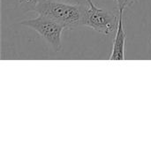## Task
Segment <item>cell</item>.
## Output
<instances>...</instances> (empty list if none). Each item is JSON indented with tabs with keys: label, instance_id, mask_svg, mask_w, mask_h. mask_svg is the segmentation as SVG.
I'll list each match as a JSON object with an SVG mask.
<instances>
[{
	"label": "cell",
	"instance_id": "cell-4",
	"mask_svg": "<svg viewBox=\"0 0 151 151\" xmlns=\"http://www.w3.org/2000/svg\"><path fill=\"white\" fill-rule=\"evenodd\" d=\"M127 39V32L124 27V11H119V23L115 32V37L112 43L110 60H124L125 59V44Z\"/></svg>",
	"mask_w": 151,
	"mask_h": 151
},
{
	"label": "cell",
	"instance_id": "cell-3",
	"mask_svg": "<svg viewBox=\"0 0 151 151\" xmlns=\"http://www.w3.org/2000/svg\"><path fill=\"white\" fill-rule=\"evenodd\" d=\"M19 24L36 31L55 50L61 49L62 33L65 29L61 24L41 14L35 18L22 20Z\"/></svg>",
	"mask_w": 151,
	"mask_h": 151
},
{
	"label": "cell",
	"instance_id": "cell-7",
	"mask_svg": "<svg viewBox=\"0 0 151 151\" xmlns=\"http://www.w3.org/2000/svg\"><path fill=\"white\" fill-rule=\"evenodd\" d=\"M55 1H60V2H65L73 4H80V5H85L87 3V0H55Z\"/></svg>",
	"mask_w": 151,
	"mask_h": 151
},
{
	"label": "cell",
	"instance_id": "cell-8",
	"mask_svg": "<svg viewBox=\"0 0 151 151\" xmlns=\"http://www.w3.org/2000/svg\"><path fill=\"white\" fill-rule=\"evenodd\" d=\"M150 44L151 45V37H150Z\"/></svg>",
	"mask_w": 151,
	"mask_h": 151
},
{
	"label": "cell",
	"instance_id": "cell-5",
	"mask_svg": "<svg viewBox=\"0 0 151 151\" xmlns=\"http://www.w3.org/2000/svg\"><path fill=\"white\" fill-rule=\"evenodd\" d=\"M39 1L40 0H19V3H20L21 8L30 12L34 10V8L35 7V5L38 4Z\"/></svg>",
	"mask_w": 151,
	"mask_h": 151
},
{
	"label": "cell",
	"instance_id": "cell-6",
	"mask_svg": "<svg viewBox=\"0 0 151 151\" xmlns=\"http://www.w3.org/2000/svg\"><path fill=\"white\" fill-rule=\"evenodd\" d=\"M116 2L118 5V10L125 11V9L133 3V0H116Z\"/></svg>",
	"mask_w": 151,
	"mask_h": 151
},
{
	"label": "cell",
	"instance_id": "cell-1",
	"mask_svg": "<svg viewBox=\"0 0 151 151\" xmlns=\"http://www.w3.org/2000/svg\"><path fill=\"white\" fill-rule=\"evenodd\" d=\"M33 12L55 20L66 29L84 26V5L55 0H40Z\"/></svg>",
	"mask_w": 151,
	"mask_h": 151
},
{
	"label": "cell",
	"instance_id": "cell-2",
	"mask_svg": "<svg viewBox=\"0 0 151 151\" xmlns=\"http://www.w3.org/2000/svg\"><path fill=\"white\" fill-rule=\"evenodd\" d=\"M119 19L113 13L98 8L92 0H87L84 5V26L104 35L116 32Z\"/></svg>",
	"mask_w": 151,
	"mask_h": 151
}]
</instances>
